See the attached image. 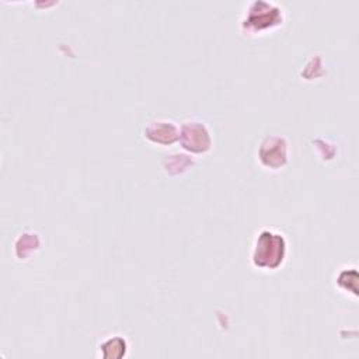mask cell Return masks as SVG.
Masks as SVG:
<instances>
[{
	"mask_svg": "<svg viewBox=\"0 0 359 359\" xmlns=\"http://www.w3.org/2000/svg\"><path fill=\"white\" fill-rule=\"evenodd\" d=\"M286 255L287 240L282 231L268 227L257 231L250 252V261L254 268L276 271L285 264Z\"/></svg>",
	"mask_w": 359,
	"mask_h": 359,
	"instance_id": "1",
	"label": "cell"
},
{
	"mask_svg": "<svg viewBox=\"0 0 359 359\" xmlns=\"http://www.w3.org/2000/svg\"><path fill=\"white\" fill-rule=\"evenodd\" d=\"M285 18V10L280 4L268 0H252L244 7L238 27L244 35L257 36L280 28Z\"/></svg>",
	"mask_w": 359,
	"mask_h": 359,
	"instance_id": "2",
	"label": "cell"
},
{
	"mask_svg": "<svg viewBox=\"0 0 359 359\" xmlns=\"http://www.w3.org/2000/svg\"><path fill=\"white\" fill-rule=\"evenodd\" d=\"M182 149L192 154H205L212 149L213 139L209 128L205 122L198 119H189L181 123L180 137Z\"/></svg>",
	"mask_w": 359,
	"mask_h": 359,
	"instance_id": "3",
	"label": "cell"
},
{
	"mask_svg": "<svg viewBox=\"0 0 359 359\" xmlns=\"http://www.w3.org/2000/svg\"><path fill=\"white\" fill-rule=\"evenodd\" d=\"M258 160L266 170H280L289 163V143L280 135H266L258 146Z\"/></svg>",
	"mask_w": 359,
	"mask_h": 359,
	"instance_id": "4",
	"label": "cell"
},
{
	"mask_svg": "<svg viewBox=\"0 0 359 359\" xmlns=\"http://www.w3.org/2000/svg\"><path fill=\"white\" fill-rule=\"evenodd\" d=\"M143 136L151 143L170 146L178 142L180 126L171 119H153L144 126Z\"/></svg>",
	"mask_w": 359,
	"mask_h": 359,
	"instance_id": "5",
	"label": "cell"
},
{
	"mask_svg": "<svg viewBox=\"0 0 359 359\" xmlns=\"http://www.w3.org/2000/svg\"><path fill=\"white\" fill-rule=\"evenodd\" d=\"M128 341L122 335H109L104 338L97 346L98 358H125L128 355Z\"/></svg>",
	"mask_w": 359,
	"mask_h": 359,
	"instance_id": "6",
	"label": "cell"
},
{
	"mask_svg": "<svg viewBox=\"0 0 359 359\" xmlns=\"http://www.w3.org/2000/svg\"><path fill=\"white\" fill-rule=\"evenodd\" d=\"M356 282H358V272H356V268L352 266V268H341L338 271V273L335 275V283L337 286L346 292V293H351L352 296H356L358 294V287H356Z\"/></svg>",
	"mask_w": 359,
	"mask_h": 359,
	"instance_id": "7",
	"label": "cell"
}]
</instances>
